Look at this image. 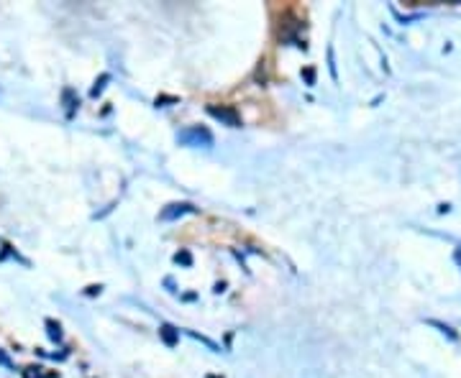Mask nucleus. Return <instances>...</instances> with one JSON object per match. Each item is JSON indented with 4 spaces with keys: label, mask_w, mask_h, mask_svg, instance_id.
<instances>
[{
    "label": "nucleus",
    "mask_w": 461,
    "mask_h": 378,
    "mask_svg": "<svg viewBox=\"0 0 461 378\" xmlns=\"http://www.w3.org/2000/svg\"><path fill=\"white\" fill-rule=\"evenodd\" d=\"M208 113L216 118V120H221V123H226V126L231 128H238L241 126V118L236 116L234 107H218V105H210L208 107Z\"/></svg>",
    "instance_id": "nucleus-2"
},
{
    "label": "nucleus",
    "mask_w": 461,
    "mask_h": 378,
    "mask_svg": "<svg viewBox=\"0 0 461 378\" xmlns=\"http://www.w3.org/2000/svg\"><path fill=\"white\" fill-rule=\"evenodd\" d=\"M159 338L164 340V345L175 348L177 342H179V332H177L172 325H162V327H159Z\"/></svg>",
    "instance_id": "nucleus-4"
},
{
    "label": "nucleus",
    "mask_w": 461,
    "mask_h": 378,
    "mask_svg": "<svg viewBox=\"0 0 461 378\" xmlns=\"http://www.w3.org/2000/svg\"><path fill=\"white\" fill-rule=\"evenodd\" d=\"M179 144H187V146H213V136H210V131L205 128H187L182 131L179 136H177Z\"/></svg>",
    "instance_id": "nucleus-1"
},
{
    "label": "nucleus",
    "mask_w": 461,
    "mask_h": 378,
    "mask_svg": "<svg viewBox=\"0 0 461 378\" xmlns=\"http://www.w3.org/2000/svg\"><path fill=\"white\" fill-rule=\"evenodd\" d=\"M105 82H108V75H103V77H100L98 82H95V87H92V92H90V95L98 97L100 92H103V87H105Z\"/></svg>",
    "instance_id": "nucleus-6"
},
{
    "label": "nucleus",
    "mask_w": 461,
    "mask_h": 378,
    "mask_svg": "<svg viewBox=\"0 0 461 378\" xmlns=\"http://www.w3.org/2000/svg\"><path fill=\"white\" fill-rule=\"evenodd\" d=\"M305 79H308V85H313V82H315V75H313V69H305Z\"/></svg>",
    "instance_id": "nucleus-10"
},
{
    "label": "nucleus",
    "mask_w": 461,
    "mask_h": 378,
    "mask_svg": "<svg viewBox=\"0 0 461 378\" xmlns=\"http://www.w3.org/2000/svg\"><path fill=\"white\" fill-rule=\"evenodd\" d=\"M0 363H3V366H8V368H13V366H10V360H8V355H5L3 350H0Z\"/></svg>",
    "instance_id": "nucleus-11"
},
{
    "label": "nucleus",
    "mask_w": 461,
    "mask_h": 378,
    "mask_svg": "<svg viewBox=\"0 0 461 378\" xmlns=\"http://www.w3.org/2000/svg\"><path fill=\"white\" fill-rule=\"evenodd\" d=\"M175 261H177V263H185V266H190V263H192V258H190V253H177Z\"/></svg>",
    "instance_id": "nucleus-8"
},
{
    "label": "nucleus",
    "mask_w": 461,
    "mask_h": 378,
    "mask_svg": "<svg viewBox=\"0 0 461 378\" xmlns=\"http://www.w3.org/2000/svg\"><path fill=\"white\" fill-rule=\"evenodd\" d=\"M187 213H195V207L187 202H175V204H167L162 213H159V220H175V217H182Z\"/></svg>",
    "instance_id": "nucleus-3"
},
{
    "label": "nucleus",
    "mask_w": 461,
    "mask_h": 378,
    "mask_svg": "<svg viewBox=\"0 0 461 378\" xmlns=\"http://www.w3.org/2000/svg\"><path fill=\"white\" fill-rule=\"evenodd\" d=\"M72 95H75L72 90H64V100H67V116H72V113H75V105H77V103H72Z\"/></svg>",
    "instance_id": "nucleus-7"
},
{
    "label": "nucleus",
    "mask_w": 461,
    "mask_h": 378,
    "mask_svg": "<svg viewBox=\"0 0 461 378\" xmlns=\"http://www.w3.org/2000/svg\"><path fill=\"white\" fill-rule=\"evenodd\" d=\"M47 327H49V338L51 340H62V327H59L57 322L49 320V322H47Z\"/></svg>",
    "instance_id": "nucleus-5"
},
{
    "label": "nucleus",
    "mask_w": 461,
    "mask_h": 378,
    "mask_svg": "<svg viewBox=\"0 0 461 378\" xmlns=\"http://www.w3.org/2000/svg\"><path fill=\"white\" fill-rule=\"evenodd\" d=\"M433 325H436V327H438V330H441V332H446V335H449V338H451V340H456V335H453V332H451V327H446V325H441V322H433Z\"/></svg>",
    "instance_id": "nucleus-9"
}]
</instances>
